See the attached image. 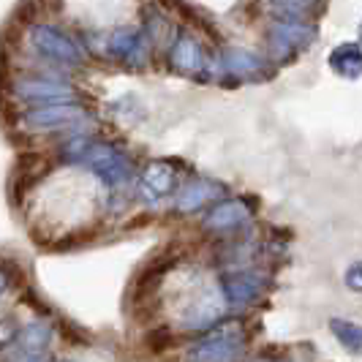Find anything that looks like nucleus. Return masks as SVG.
<instances>
[{"label": "nucleus", "mask_w": 362, "mask_h": 362, "mask_svg": "<svg viewBox=\"0 0 362 362\" xmlns=\"http://www.w3.org/2000/svg\"><path fill=\"white\" fill-rule=\"evenodd\" d=\"M33 44H36L41 52L47 57H52L57 63H66V66H79L82 63V49L79 44L69 38L63 30H57L52 25H38L33 30Z\"/></svg>", "instance_id": "1"}, {"label": "nucleus", "mask_w": 362, "mask_h": 362, "mask_svg": "<svg viewBox=\"0 0 362 362\" xmlns=\"http://www.w3.org/2000/svg\"><path fill=\"white\" fill-rule=\"evenodd\" d=\"M85 163H90L93 169H95L107 182H112V185H120V182L128 180V175H131L128 158L117 147H112V145H93Z\"/></svg>", "instance_id": "2"}, {"label": "nucleus", "mask_w": 362, "mask_h": 362, "mask_svg": "<svg viewBox=\"0 0 362 362\" xmlns=\"http://www.w3.org/2000/svg\"><path fill=\"white\" fill-rule=\"evenodd\" d=\"M17 95L28 98V101H38L41 107L49 104H71L76 98L74 88L63 85V82H52V79H22L14 85Z\"/></svg>", "instance_id": "3"}, {"label": "nucleus", "mask_w": 362, "mask_h": 362, "mask_svg": "<svg viewBox=\"0 0 362 362\" xmlns=\"http://www.w3.org/2000/svg\"><path fill=\"white\" fill-rule=\"evenodd\" d=\"M79 117H82V109L74 104H49V107H36L33 112H28L22 123L33 131H41V128H63Z\"/></svg>", "instance_id": "4"}, {"label": "nucleus", "mask_w": 362, "mask_h": 362, "mask_svg": "<svg viewBox=\"0 0 362 362\" xmlns=\"http://www.w3.org/2000/svg\"><path fill=\"white\" fill-rule=\"evenodd\" d=\"M107 49L112 57L126 60L131 66H136L145 57V52H142V38L136 36L134 30H115L107 41Z\"/></svg>", "instance_id": "5"}, {"label": "nucleus", "mask_w": 362, "mask_h": 362, "mask_svg": "<svg viewBox=\"0 0 362 362\" xmlns=\"http://www.w3.org/2000/svg\"><path fill=\"white\" fill-rule=\"evenodd\" d=\"M90 147H93V142L88 139V136H76V139H71L69 145L60 150V158L63 161H85L88 158V153H90Z\"/></svg>", "instance_id": "6"}, {"label": "nucleus", "mask_w": 362, "mask_h": 362, "mask_svg": "<svg viewBox=\"0 0 362 362\" xmlns=\"http://www.w3.org/2000/svg\"><path fill=\"white\" fill-rule=\"evenodd\" d=\"M145 344L153 349V351H163V349H169V344H172V332L169 329H153V332H147Z\"/></svg>", "instance_id": "7"}, {"label": "nucleus", "mask_w": 362, "mask_h": 362, "mask_svg": "<svg viewBox=\"0 0 362 362\" xmlns=\"http://www.w3.org/2000/svg\"><path fill=\"white\" fill-rule=\"evenodd\" d=\"M6 325H8V322H3V325H0V341H6V344H8V341L14 338V329H11V327H6Z\"/></svg>", "instance_id": "8"}, {"label": "nucleus", "mask_w": 362, "mask_h": 362, "mask_svg": "<svg viewBox=\"0 0 362 362\" xmlns=\"http://www.w3.org/2000/svg\"><path fill=\"white\" fill-rule=\"evenodd\" d=\"M3 286H6V275L0 272V291H3Z\"/></svg>", "instance_id": "9"}]
</instances>
